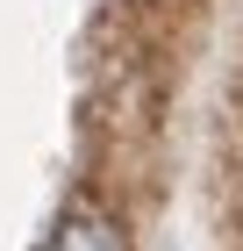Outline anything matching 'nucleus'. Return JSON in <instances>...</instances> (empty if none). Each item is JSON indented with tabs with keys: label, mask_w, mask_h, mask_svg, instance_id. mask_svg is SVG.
I'll list each match as a JSON object with an SVG mask.
<instances>
[{
	"label": "nucleus",
	"mask_w": 243,
	"mask_h": 251,
	"mask_svg": "<svg viewBox=\"0 0 243 251\" xmlns=\"http://www.w3.org/2000/svg\"><path fill=\"white\" fill-rule=\"evenodd\" d=\"M43 251H122V237H114L100 215H65V223L50 230V244H43Z\"/></svg>",
	"instance_id": "1"
}]
</instances>
